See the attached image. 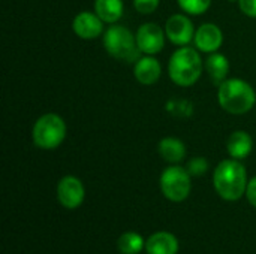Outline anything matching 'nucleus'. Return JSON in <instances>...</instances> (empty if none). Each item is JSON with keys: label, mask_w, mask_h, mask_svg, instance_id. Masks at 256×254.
I'll return each mask as SVG.
<instances>
[{"label": "nucleus", "mask_w": 256, "mask_h": 254, "mask_svg": "<svg viewBox=\"0 0 256 254\" xmlns=\"http://www.w3.org/2000/svg\"><path fill=\"white\" fill-rule=\"evenodd\" d=\"M248 172L244 165L236 159L222 160L213 172V187L226 202H237L246 195Z\"/></svg>", "instance_id": "f257e3e1"}, {"label": "nucleus", "mask_w": 256, "mask_h": 254, "mask_svg": "<svg viewBox=\"0 0 256 254\" xmlns=\"http://www.w3.org/2000/svg\"><path fill=\"white\" fill-rule=\"evenodd\" d=\"M218 100L228 114L243 115L255 106L256 93L244 79L228 78L218 87Z\"/></svg>", "instance_id": "f03ea898"}, {"label": "nucleus", "mask_w": 256, "mask_h": 254, "mask_svg": "<svg viewBox=\"0 0 256 254\" xmlns=\"http://www.w3.org/2000/svg\"><path fill=\"white\" fill-rule=\"evenodd\" d=\"M202 58L196 48L190 46H180L177 51L172 52L168 61V73L174 84L180 87H190L194 85L202 73Z\"/></svg>", "instance_id": "7ed1b4c3"}, {"label": "nucleus", "mask_w": 256, "mask_h": 254, "mask_svg": "<svg viewBox=\"0 0 256 254\" xmlns=\"http://www.w3.org/2000/svg\"><path fill=\"white\" fill-rule=\"evenodd\" d=\"M104 48L105 51L124 63H136L141 57V51L136 45L135 34L124 25L112 24L104 31Z\"/></svg>", "instance_id": "20e7f679"}, {"label": "nucleus", "mask_w": 256, "mask_h": 254, "mask_svg": "<svg viewBox=\"0 0 256 254\" xmlns=\"http://www.w3.org/2000/svg\"><path fill=\"white\" fill-rule=\"evenodd\" d=\"M66 123L57 114H44L36 120L32 129V141L40 150H56L66 138Z\"/></svg>", "instance_id": "39448f33"}, {"label": "nucleus", "mask_w": 256, "mask_h": 254, "mask_svg": "<svg viewBox=\"0 0 256 254\" xmlns=\"http://www.w3.org/2000/svg\"><path fill=\"white\" fill-rule=\"evenodd\" d=\"M190 174L186 168H182L178 165L168 166L162 175H160V190L162 195L176 204L184 202L192 190V181Z\"/></svg>", "instance_id": "423d86ee"}, {"label": "nucleus", "mask_w": 256, "mask_h": 254, "mask_svg": "<svg viewBox=\"0 0 256 254\" xmlns=\"http://www.w3.org/2000/svg\"><path fill=\"white\" fill-rule=\"evenodd\" d=\"M136 45L140 51L146 55H156L165 46L166 33L165 30L156 22H146L141 24L135 33Z\"/></svg>", "instance_id": "0eeeda50"}, {"label": "nucleus", "mask_w": 256, "mask_h": 254, "mask_svg": "<svg viewBox=\"0 0 256 254\" xmlns=\"http://www.w3.org/2000/svg\"><path fill=\"white\" fill-rule=\"evenodd\" d=\"M86 189L80 178L74 175L63 177L57 184V201L66 210H76L82 205Z\"/></svg>", "instance_id": "6e6552de"}, {"label": "nucleus", "mask_w": 256, "mask_h": 254, "mask_svg": "<svg viewBox=\"0 0 256 254\" xmlns=\"http://www.w3.org/2000/svg\"><path fill=\"white\" fill-rule=\"evenodd\" d=\"M195 27L192 19L184 13H174L166 19L165 33L171 43L177 46H186L195 37Z\"/></svg>", "instance_id": "1a4fd4ad"}, {"label": "nucleus", "mask_w": 256, "mask_h": 254, "mask_svg": "<svg viewBox=\"0 0 256 254\" xmlns=\"http://www.w3.org/2000/svg\"><path fill=\"white\" fill-rule=\"evenodd\" d=\"M74 33L84 40H93L104 34V21L96 15V12L82 10L75 15L72 21Z\"/></svg>", "instance_id": "9d476101"}, {"label": "nucleus", "mask_w": 256, "mask_h": 254, "mask_svg": "<svg viewBox=\"0 0 256 254\" xmlns=\"http://www.w3.org/2000/svg\"><path fill=\"white\" fill-rule=\"evenodd\" d=\"M194 43H195V48L201 52H206V54L218 52V49L224 43V33L219 25L213 22H206L200 25L198 30L195 31Z\"/></svg>", "instance_id": "9b49d317"}, {"label": "nucleus", "mask_w": 256, "mask_h": 254, "mask_svg": "<svg viewBox=\"0 0 256 254\" xmlns=\"http://www.w3.org/2000/svg\"><path fill=\"white\" fill-rule=\"evenodd\" d=\"M134 75L136 81L142 85H153L159 81L162 75V66L153 55L140 57L134 66Z\"/></svg>", "instance_id": "f8f14e48"}, {"label": "nucleus", "mask_w": 256, "mask_h": 254, "mask_svg": "<svg viewBox=\"0 0 256 254\" xmlns=\"http://www.w3.org/2000/svg\"><path fill=\"white\" fill-rule=\"evenodd\" d=\"M178 250L180 244L177 237L166 231L154 232L146 241L147 254H177Z\"/></svg>", "instance_id": "ddd939ff"}, {"label": "nucleus", "mask_w": 256, "mask_h": 254, "mask_svg": "<svg viewBox=\"0 0 256 254\" xmlns=\"http://www.w3.org/2000/svg\"><path fill=\"white\" fill-rule=\"evenodd\" d=\"M254 150V139L244 130H236L230 135L226 141V151L231 159L243 160L246 159Z\"/></svg>", "instance_id": "4468645a"}, {"label": "nucleus", "mask_w": 256, "mask_h": 254, "mask_svg": "<svg viewBox=\"0 0 256 254\" xmlns=\"http://www.w3.org/2000/svg\"><path fill=\"white\" fill-rule=\"evenodd\" d=\"M204 66H206V70H207V73H208V76H210V79H212V82L214 85L219 87L225 79H228L230 60L224 54H220V52H212L207 57Z\"/></svg>", "instance_id": "2eb2a0df"}, {"label": "nucleus", "mask_w": 256, "mask_h": 254, "mask_svg": "<svg viewBox=\"0 0 256 254\" xmlns=\"http://www.w3.org/2000/svg\"><path fill=\"white\" fill-rule=\"evenodd\" d=\"M158 151L159 156L171 165H177L186 157V145L183 144V141L172 136L164 138L158 145Z\"/></svg>", "instance_id": "dca6fc26"}, {"label": "nucleus", "mask_w": 256, "mask_h": 254, "mask_svg": "<svg viewBox=\"0 0 256 254\" xmlns=\"http://www.w3.org/2000/svg\"><path fill=\"white\" fill-rule=\"evenodd\" d=\"M96 15L108 24H116L124 12L123 0H94Z\"/></svg>", "instance_id": "f3484780"}, {"label": "nucleus", "mask_w": 256, "mask_h": 254, "mask_svg": "<svg viewBox=\"0 0 256 254\" xmlns=\"http://www.w3.org/2000/svg\"><path fill=\"white\" fill-rule=\"evenodd\" d=\"M146 249L144 238L134 231L124 232L117 240V250L122 254H140Z\"/></svg>", "instance_id": "a211bd4d"}, {"label": "nucleus", "mask_w": 256, "mask_h": 254, "mask_svg": "<svg viewBox=\"0 0 256 254\" xmlns=\"http://www.w3.org/2000/svg\"><path fill=\"white\" fill-rule=\"evenodd\" d=\"M183 12L189 15H201L208 10L212 0H177Z\"/></svg>", "instance_id": "6ab92c4d"}, {"label": "nucleus", "mask_w": 256, "mask_h": 254, "mask_svg": "<svg viewBox=\"0 0 256 254\" xmlns=\"http://www.w3.org/2000/svg\"><path fill=\"white\" fill-rule=\"evenodd\" d=\"M186 169L190 174V177H201L208 171V162L204 157H194L188 162Z\"/></svg>", "instance_id": "aec40b11"}, {"label": "nucleus", "mask_w": 256, "mask_h": 254, "mask_svg": "<svg viewBox=\"0 0 256 254\" xmlns=\"http://www.w3.org/2000/svg\"><path fill=\"white\" fill-rule=\"evenodd\" d=\"M134 7L138 13L150 15L159 7V0H134Z\"/></svg>", "instance_id": "412c9836"}, {"label": "nucleus", "mask_w": 256, "mask_h": 254, "mask_svg": "<svg viewBox=\"0 0 256 254\" xmlns=\"http://www.w3.org/2000/svg\"><path fill=\"white\" fill-rule=\"evenodd\" d=\"M238 7L246 16L256 18V0H238Z\"/></svg>", "instance_id": "4be33fe9"}, {"label": "nucleus", "mask_w": 256, "mask_h": 254, "mask_svg": "<svg viewBox=\"0 0 256 254\" xmlns=\"http://www.w3.org/2000/svg\"><path fill=\"white\" fill-rule=\"evenodd\" d=\"M246 198H248V202H249L254 208H256V177H254L252 180H249V183H248Z\"/></svg>", "instance_id": "5701e85b"}, {"label": "nucleus", "mask_w": 256, "mask_h": 254, "mask_svg": "<svg viewBox=\"0 0 256 254\" xmlns=\"http://www.w3.org/2000/svg\"><path fill=\"white\" fill-rule=\"evenodd\" d=\"M228 1H238V0H228Z\"/></svg>", "instance_id": "b1692460"}]
</instances>
